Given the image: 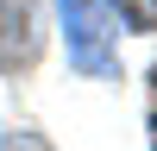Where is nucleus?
I'll return each instance as SVG.
<instances>
[{
    "instance_id": "2",
    "label": "nucleus",
    "mask_w": 157,
    "mask_h": 151,
    "mask_svg": "<svg viewBox=\"0 0 157 151\" xmlns=\"http://www.w3.org/2000/svg\"><path fill=\"white\" fill-rule=\"evenodd\" d=\"M32 57H38V6L0 0V69H25Z\"/></svg>"
},
{
    "instance_id": "1",
    "label": "nucleus",
    "mask_w": 157,
    "mask_h": 151,
    "mask_svg": "<svg viewBox=\"0 0 157 151\" xmlns=\"http://www.w3.org/2000/svg\"><path fill=\"white\" fill-rule=\"evenodd\" d=\"M113 0H63V32H69V63L88 76H113Z\"/></svg>"
}]
</instances>
